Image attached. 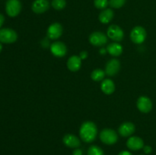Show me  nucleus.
Returning <instances> with one entry per match:
<instances>
[{
  "label": "nucleus",
  "instance_id": "1",
  "mask_svg": "<svg viewBox=\"0 0 156 155\" xmlns=\"http://www.w3.org/2000/svg\"><path fill=\"white\" fill-rule=\"evenodd\" d=\"M98 134L96 125L91 121L82 123L79 129V135L81 139L86 143H91L95 140Z\"/></svg>",
  "mask_w": 156,
  "mask_h": 155
},
{
  "label": "nucleus",
  "instance_id": "2",
  "mask_svg": "<svg viewBox=\"0 0 156 155\" xmlns=\"http://www.w3.org/2000/svg\"><path fill=\"white\" fill-rule=\"evenodd\" d=\"M100 139L104 144L112 145L118 141V135L113 129H105L101 132Z\"/></svg>",
  "mask_w": 156,
  "mask_h": 155
},
{
  "label": "nucleus",
  "instance_id": "3",
  "mask_svg": "<svg viewBox=\"0 0 156 155\" xmlns=\"http://www.w3.org/2000/svg\"><path fill=\"white\" fill-rule=\"evenodd\" d=\"M146 35L147 33L144 27L141 26H136L131 30L130 39L134 43L141 44L146 40Z\"/></svg>",
  "mask_w": 156,
  "mask_h": 155
},
{
  "label": "nucleus",
  "instance_id": "4",
  "mask_svg": "<svg viewBox=\"0 0 156 155\" xmlns=\"http://www.w3.org/2000/svg\"><path fill=\"white\" fill-rule=\"evenodd\" d=\"M18 39V34L11 28L0 29V42L2 43H13Z\"/></svg>",
  "mask_w": 156,
  "mask_h": 155
},
{
  "label": "nucleus",
  "instance_id": "5",
  "mask_svg": "<svg viewBox=\"0 0 156 155\" xmlns=\"http://www.w3.org/2000/svg\"><path fill=\"white\" fill-rule=\"evenodd\" d=\"M21 10V3L19 0H8L5 5L6 13L10 17H16Z\"/></svg>",
  "mask_w": 156,
  "mask_h": 155
},
{
  "label": "nucleus",
  "instance_id": "6",
  "mask_svg": "<svg viewBox=\"0 0 156 155\" xmlns=\"http://www.w3.org/2000/svg\"><path fill=\"white\" fill-rule=\"evenodd\" d=\"M107 35L108 37L115 42H120L124 37V33L122 28L119 26L112 24L108 29Z\"/></svg>",
  "mask_w": 156,
  "mask_h": 155
},
{
  "label": "nucleus",
  "instance_id": "7",
  "mask_svg": "<svg viewBox=\"0 0 156 155\" xmlns=\"http://www.w3.org/2000/svg\"><path fill=\"white\" fill-rule=\"evenodd\" d=\"M89 42L95 46H102L108 43V36L102 32H94L89 36Z\"/></svg>",
  "mask_w": 156,
  "mask_h": 155
},
{
  "label": "nucleus",
  "instance_id": "8",
  "mask_svg": "<svg viewBox=\"0 0 156 155\" xmlns=\"http://www.w3.org/2000/svg\"><path fill=\"white\" fill-rule=\"evenodd\" d=\"M50 51L56 57H63L67 53V47L62 42L55 41L50 46Z\"/></svg>",
  "mask_w": 156,
  "mask_h": 155
},
{
  "label": "nucleus",
  "instance_id": "9",
  "mask_svg": "<svg viewBox=\"0 0 156 155\" xmlns=\"http://www.w3.org/2000/svg\"><path fill=\"white\" fill-rule=\"evenodd\" d=\"M62 30L63 29L59 23H53L47 29V36L51 40H57L62 36Z\"/></svg>",
  "mask_w": 156,
  "mask_h": 155
},
{
  "label": "nucleus",
  "instance_id": "10",
  "mask_svg": "<svg viewBox=\"0 0 156 155\" xmlns=\"http://www.w3.org/2000/svg\"><path fill=\"white\" fill-rule=\"evenodd\" d=\"M137 108L140 111L144 113H148L152 109V103L149 97L146 96H141L137 100Z\"/></svg>",
  "mask_w": 156,
  "mask_h": 155
},
{
  "label": "nucleus",
  "instance_id": "11",
  "mask_svg": "<svg viewBox=\"0 0 156 155\" xmlns=\"http://www.w3.org/2000/svg\"><path fill=\"white\" fill-rule=\"evenodd\" d=\"M50 8L48 0H34L32 3L31 9L34 13L42 14L47 12Z\"/></svg>",
  "mask_w": 156,
  "mask_h": 155
},
{
  "label": "nucleus",
  "instance_id": "12",
  "mask_svg": "<svg viewBox=\"0 0 156 155\" xmlns=\"http://www.w3.org/2000/svg\"><path fill=\"white\" fill-rule=\"evenodd\" d=\"M120 68V61L116 59H112L107 62L105 73L108 76H114L119 72Z\"/></svg>",
  "mask_w": 156,
  "mask_h": 155
},
{
  "label": "nucleus",
  "instance_id": "13",
  "mask_svg": "<svg viewBox=\"0 0 156 155\" xmlns=\"http://www.w3.org/2000/svg\"><path fill=\"white\" fill-rule=\"evenodd\" d=\"M126 146L129 149L132 150H138L143 148L144 142L141 138L137 136L130 137L126 141Z\"/></svg>",
  "mask_w": 156,
  "mask_h": 155
},
{
  "label": "nucleus",
  "instance_id": "14",
  "mask_svg": "<svg viewBox=\"0 0 156 155\" xmlns=\"http://www.w3.org/2000/svg\"><path fill=\"white\" fill-rule=\"evenodd\" d=\"M135 129V125L133 123L126 122H123V124L120 125V127H119L118 132L121 136L129 137L134 133Z\"/></svg>",
  "mask_w": 156,
  "mask_h": 155
},
{
  "label": "nucleus",
  "instance_id": "15",
  "mask_svg": "<svg viewBox=\"0 0 156 155\" xmlns=\"http://www.w3.org/2000/svg\"><path fill=\"white\" fill-rule=\"evenodd\" d=\"M64 144L71 148H77L80 146L81 141L77 136L72 134H67L62 138Z\"/></svg>",
  "mask_w": 156,
  "mask_h": 155
},
{
  "label": "nucleus",
  "instance_id": "16",
  "mask_svg": "<svg viewBox=\"0 0 156 155\" xmlns=\"http://www.w3.org/2000/svg\"><path fill=\"white\" fill-rule=\"evenodd\" d=\"M82 65V59L78 56H73L67 61V67L71 71H79Z\"/></svg>",
  "mask_w": 156,
  "mask_h": 155
},
{
  "label": "nucleus",
  "instance_id": "17",
  "mask_svg": "<svg viewBox=\"0 0 156 155\" xmlns=\"http://www.w3.org/2000/svg\"><path fill=\"white\" fill-rule=\"evenodd\" d=\"M101 89L105 94H112L115 91V84L111 79H105L101 84Z\"/></svg>",
  "mask_w": 156,
  "mask_h": 155
},
{
  "label": "nucleus",
  "instance_id": "18",
  "mask_svg": "<svg viewBox=\"0 0 156 155\" xmlns=\"http://www.w3.org/2000/svg\"><path fill=\"white\" fill-rule=\"evenodd\" d=\"M114 11L111 9H105L102 11L99 15L98 18L99 21L102 23V24H108L112 21L113 18H114Z\"/></svg>",
  "mask_w": 156,
  "mask_h": 155
},
{
  "label": "nucleus",
  "instance_id": "19",
  "mask_svg": "<svg viewBox=\"0 0 156 155\" xmlns=\"http://www.w3.org/2000/svg\"><path fill=\"white\" fill-rule=\"evenodd\" d=\"M106 49L108 53L113 56H119L123 53V46L117 42L111 43Z\"/></svg>",
  "mask_w": 156,
  "mask_h": 155
},
{
  "label": "nucleus",
  "instance_id": "20",
  "mask_svg": "<svg viewBox=\"0 0 156 155\" xmlns=\"http://www.w3.org/2000/svg\"><path fill=\"white\" fill-rule=\"evenodd\" d=\"M105 71H103L102 69H99V68H97V69H94V71L91 72V78L93 81H102L104 79L105 76Z\"/></svg>",
  "mask_w": 156,
  "mask_h": 155
},
{
  "label": "nucleus",
  "instance_id": "21",
  "mask_svg": "<svg viewBox=\"0 0 156 155\" xmlns=\"http://www.w3.org/2000/svg\"><path fill=\"white\" fill-rule=\"evenodd\" d=\"M51 5L53 9L56 10H62L66 6V0H53Z\"/></svg>",
  "mask_w": 156,
  "mask_h": 155
},
{
  "label": "nucleus",
  "instance_id": "22",
  "mask_svg": "<svg viewBox=\"0 0 156 155\" xmlns=\"http://www.w3.org/2000/svg\"><path fill=\"white\" fill-rule=\"evenodd\" d=\"M88 155H105L103 150L98 146L92 145L88 148Z\"/></svg>",
  "mask_w": 156,
  "mask_h": 155
},
{
  "label": "nucleus",
  "instance_id": "23",
  "mask_svg": "<svg viewBox=\"0 0 156 155\" xmlns=\"http://www.w3.org/2000/svg\"><path fill=\"white\" fill-rule=\"evenodd\" d=\"M94 5L97 9L104 10L109 5V1L108 0H94Z\"/></svg>",
  "mask_w": 156,
  "mask_h": 155
},
{
  "label": "nucleus",
  "instance_id": "24",
  "mask_svg": "<svg viewBox=\"0 0 156 155\" xmlns=\"http://www.w3.org/2000/svg\"><path fill=\"white\" fill-rule=\"evenodd\" d=\"M126 0H109V5L114 9H120L123 7Z\"/></svg>",
  "mask_w": 156,
  "mask_h": 155
},
{
  "label": "nucleus",
  "instance_id": "25",
  "mask_svg": "<svg viewBox=\"0 0 156 155\" xmlns=\"http://www.w3.org/2000/svg\"><path fill=\"white\" fill-rule=\"evenodd\" d=\"M143 150H144L145 153H147V154H149V153H150L151 152H152V148L150 147V146L146 145V146H144V147H143Z\"/></svg>",
  "mask_w": 156,
  "mask_h": 155
},
{
  "label": "nucleus",
  "instance_id": "26",
  "mask_svg": "<svg viewBox=\"0 0 156 155\" xmlns=\"http://www.w3.org/2000/svg\"><path fill=\"white\" fill-rule=\"evenodd\" d=\"M79 57L81 58V59H86L88 57V53L86 51H82L79 55Z\"/></svg>",
  "mask_w": 156,
  "mask_h": 155
},
{
  "label": "nucleus",
  "instance_id": "27",
  "mask_svg": "<svg viewBox=\"0 0 156 155\" xmlns=\"http://www.w3.org/2000/svg\"><path fill=\"white\" fill-rule=\"evenodd\" d=\"M82 150L81 149L76 148L73 150V155H82Z\"/></svg>",
  "mask_w": 156,
  "mask_h": 155
},
{
  "label": "nucleus",
  "instance_id": "28",
  "mask_svg": "<svg viewBox=\"0 0 156 155\" xmlns=\"http://www.w3.org/2000/svg\"><path fill=\"white\" fill-rule=\"evenodd\" d=\"M118 155H133L130 152L127 151V150H123V151L120 152Z\"/></svg>",
  "mask_w": 156,
  "mask_h": 155
},
{
  "label": "nucleus",
  "instance_id": "29",
  "mask_svg": "<svg viewBox=\"0 0 156 155\" xmlns=\"http://www.w3.org/2000/svg\"><path fill=\"white\" fill-rule=\"evenodd\" d=\"M5 21V18L4 16H3V15H2V14H0V28H1V27L2 26L3 23H4Z\"/></svg>",
  "mask_w": 156,
  "mask_h": 155
},
{
  "label": "nucleus",
  "instance_id": "30",
  "mask_svg": "<svg viewBox=\"0 0 156 155\" xmlns=\"http://www.w3.org/2000/svg\"><path fill=\"white\" fill-rule=\"evenodd\" d=\"M107 52H108V51H107V49L101 48V50H100V53H101V55H105V53H107Z\"/></svg>",
  "mask_w": 156,
  "mask_h": 155
},
{
  "label": "nucleus",
  "instance_id": "31",
  "mask_svg": "<svg viewBox=\"0 0 156 155\" xmlns=\"http://www.w3.org/2000/svg\"><path fill=\"white\" fill-rule=\"evenodd\" d=\"M2 50V44H1V42H0V53H1Z\"/></svg>",
  "mask_w": 156,
  "mask_h": 155
}]
</instances>
